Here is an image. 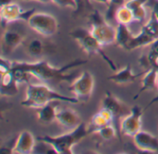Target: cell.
<instances>
[{
  "mask_svg": "<svg viewBox=\"0 0 158 154\" xmlns=\"http://www.w3.org/2000/svg\"><path fill=\"white\" fill-rule=\"evenodd\" d=\"M88 60L76 59L62 67H55L47 60H39L34 62L29 61H12V70L22 71L30 73L31 76L37 78L44 83H60L69 82L74 74H65V72L72 68L83 65Z\"/></svg>",
  "mask_w": 158,
  "mask_h": 154,
  "instance_id": "1",
  "label": "cell"
},
{
  "mask_svg": "<svg viewBox=\"0 0 158 154\" xmlns=\"http://www.w3.org/2000/svg\"><path fill=\"white\" fill-rule=\"evenodd\" d=\"M52 101H65L77 104L80 101L75 97H68L56 92L45 84H28L26 88L25 99L20 105L26 108L40 109Z\"/></svg>",
  "mask_w": 158,
  "mask_h": 154,
  "instance_id": "2",
  "label": "cell"
},
{
  "mask_svg": "<svg viewBox=\"0 0 158 154\" xmlns=\"http://www.w3.org/2000/svg\"><path fill=\"white\" fill-rule=\"evenodd\" d=\"M94 133L93 128H88L85 123H81L76 128L59 136H41L37 140L44 141L54 147L57 154H73V147Z\"/></svg>",
  "mask_w": 158,
  "mask_h": 154,
  "instance_id": "3",
  "label": "cell"
},
{
  "mask_svg": "<svg viewBox=\"0 0 158 154\" xmlns=\"http://www.w3.org/2000/svg\"><path fill=\"white\" fill-rule=\"evenodd\" d=\"M70 35L73 39L77 41V43L80 45V46L89 55H97L101 57L105 62L108 65V67L116 73L118 71V68L114 61L106 54L104 51L103 46L93 36L91 33V31L84 29V28H78L70 33Z\"/></svg>",
  "mask_w": 158,
  "mask_h": 154,
  "instance_id": "4",
  "label": "cell"
},
{
  "mask_svg": "<svg viewBox=\"0 0 158 154\" xmlns=\"http://www.w3.org/2000/svg\"><path fill=\"white\" fill-rule=\"evenodd\" d=\"M91 33L103 46H109L116 42L117 30L104 17L94 10L90 17Z\"/></svg>",
  "mask_w": 158,
  "mask_h": 154,
  "instance_id": "5",
  "label": "cell"
},
{
  "mask_svg": "<svg viewBox=\"0 0 158 154\" xmlns=\"http://www.w3.org/2000/svg\"><path fill=\"white\" fill-rule=\"evenodd\" d=\"M158 40V17L155 12H152L149 20L143 25L141 32L133 35L128 46V51H131L140 47L151 46Z\"/></svg>",
  "mask_w": 158,
  "mask_h": 154,
  "instance_id": "6",
  "label": "cell"
},
{
  "mask_svg": "<svg viewBox=\"0 0 158 154\" xmlns=\"http://www.w3.org/2000/svg\"><path fill=\"white\" fill-rule=\"evenodd\" d=\"M31 30L44 37H51L58 31V21L55 16L44 12H34L28 20Z\"/></svg>",
  "mask_w": 158,
  "mask_h": 154,
  "instance_id": "7",
  "label": "cell"
},
{
  "mask_svg": "<svg viewBox=\"0 0 158 154\" xmlns=\"http://www.w3.org/2000/svg\"><path fill=\"white\" fill-rule=\"evenodd\" d=\"M94 89V75L88 71H84L72 82L69 87V90L80 102L88 101L93 95Z\"/></svg>",
  "mask_w": 158,
  "mask_h": 154,
  "instance_id": "8",
  "label": "cell"
},
{
  "mask_svg": "<svg viewBox=\"0 0 158 154\" xmlns=\"http://www.w3.org/2000/svg\"><path fill=\"white\" fill-rule=\"evenodd\" d=\"M34 12H35L34 8L30 10H23L21 7L15 2H12L6 6H1V10H0L1 25L3 28H5L7 24L14 21H18L21 20L28 21Z\"/></svg>",
  "mask_w": 158,
  "mask_h": 154,
  "instance_id": "9",
  "label": "cell"
},
{
  "mask_svg": "<svg viewBox=\"0 0 158 154\" xmlns=\"http://www.w3.org/2000/svg\"><path fill=\"white\" fill-rule=\"evenodd\" d=\"M143 109L134 106L131 109L130 113L123 117L120 122V132L122 135L132 138L142 130V117Z\"/></svg>",
  "mask_w": 158,
  "mask_h": 154,
  "instance_id": "10",
  "label": "cell"
},
{
  "mask_svg": "<svg viewBox=\"0 0 158 154\" xmlns=\"http://www.w3.org/2000/svg\"><path fill=\"white\" fill-rule=\"evenodd\" d=\"M102 107L107 109L113 116V125L117 128L118 136H120V118L126 112V106L123 102L113 95L110 91H106V96L103 99Z\"/></svg>",
  "mask_w": 158,
  "mask_h": 154,
  "instance_id": "11",
  "label": "cell"
},
{
  "mask_svg": "<svg viewBox=\"0 0 158 154\" xmlns=\"http://www.w3.org/2000/svg\"><path fill=\"white\" fill-rule=\"evenodd\" d=\"M133 141L141 152L151 153L158 152V139L147 131H139L133 137Z\"/></svg>",
  "mask_w": 158,
  "mask_h": 154,
  "instance_id": "12",
  "label": "cell"
},
{
  "mask_svg": "<svg viewBox=\"0 0 158 154\" xmlns=\"http://www.w3.org/2000/svg\"><path fill=\"white\" fill-rule=\"evenodd\" d=\"M56 121L62 127L70 130L76 128L82 123L78 112L69 108L58 109L56 112Z\"/></svg>",
  "mask_w": 158,
  "mask_h": 154,
  "instance_id": "13",
  "label": "cell"
},
{
  "mask_svg": "<svg viewBox=\"0 0 158 154\" xmlns=\"http://www.w3.org/2000/svg\"><path fill=\"white\" fill-rule=\"evenodd\" d=\"M36 140L34 136L30 131H22L17 137L16 145L14 149V153L30 154L33 152L34 147L36 145Z\"/></svg>",
  "mask_w": 158,
  "mask_h": 154,
  "instance_id": "14",
  "label": "cell"
},
{
  "mask_svg": "<svg viewBox=\"0 0 158 154\" xmlns=\"http://www.w3.org/2000/svg\"><path fill=\"white\" fill-rule=\"evenodd\" d=\"M144 73H141L136 74L133 73L131 66L130 64H128L123 69H121L120 71H117L114 74L108 76L107 80H109V81H111L117 85H129V84L133 83L139 76L143 75Z\"/></svg>",
  "mask_w": 158,
  "mask_h": 154,
  "instance_id": "15",
  "label": "cell"
},
{
  "mask_svg": "<svg viewBox=\"0 0 158 154\" xmlns=\"http://www.w3.org/2000/svg\"><path fill=\"white\" fill-rule=\"evenodd\" d=\"M24 40V36L18 31L6 30L2 35V47L6 53L13 52Z\"/></svg>",
  "mask_w": 158,
  "mask_h": 154,
  "instance_id": "16",
  "label": "cell"
},
{
  "mask_svg": "<svg viewBox=\"0 0 158 154\" xmlns=\"http://www.w3.org/2000/svg\"><path fill=\"white\" fill-rule=\"evenodd\" d=\"M19 84L14 77L12 71L1 74V96H14L18 94Z\"/></svg>",
  "mask_w": 158,
  "mask_h": 154,
  "instance_id": "17",
  "label": "cell"
},
{
  "mask_svg": "<svg viewBox=\"0 0 158 154\" xmlns=\"http://www.w3.org/2000/svg\"><path fill=\"white\" fill-rule=\"evenodd\" d=\"M57 106L58 105H57L56 101H52V102L44 105V107L38 109L37 119H38L39 123L46 125H50L54 121H56V112L58 110Z\"/></svg>",
  "mask_w": 158,
  "mask_h": 154,
  "instance_id": "18",
  "label": "cell"
},
{
  "mask_svg": "<svg viewBox=\"0 0 158 154\" xmlns=\"http://www.w3.org/2000/svg\"><path fill=\"white\" fill-rule=\"evenodd\" d=\"M157 79H158V70L155 68L147 69L144 73V75L142 79V86L136 95L135 99L138 98L140 95H142L144 92L152 91L156 87H157Z\"/></svg>",
  "mask_w": 158,
  "mask_h": 154,
  "instance_id": "19",
  "label": "cell"
},
{
  "mask_svg": "<svg viewBox=\"0 0 158 154\" xmlns=\"http://www.w3.org/2000/svg\"><path fill=\"white\" fill-rule=\"evenodd\" d=\"M148 2L149 0H129L126 2L125 5L131 10L134 21L143 22L146 19L147 12L144 6Z\"/></svg>",
  "mask_w": 158,
  "mask_h": 154,
  "instance_id": "20",
  "label": "cell"
},
{
  "mask_svg": "<svg viewBox=\"0 0 158 154\" xmlns=\"http://www.w3.org/2000/svg\"><path fill=\"white\" fill-rule=\"evenodd\" d=\"M116 30H117L116 43L121 48L127 50L128 46H129L130 42L131 41V39L133 37V33H131V29L129 28V25H127V24L118 23V26H117Z\"/></svg>",
  "mask_w": 158,
  "mask_h": 154,
  "instance_id": "21",
  "label": "cell"
},
{
  "mask_svg": "<svg viewBox=\"0 0 158 154\" xmlns=\"http://www.w3.org/2000/svg\"><path fill=\"white\" fill-rule=\"evenodd\" d=\"M91 122L93 125V132L94 133L96 129L113 124V116L107 109L102 107V109L92 117Z\"/></svg>",
  "mask_w": 158,
  "mask_h": 154,
  "instance_id": "22",
  "label": "cell"
},
{
  "mask_svg": "<svg viewBox=\"0 0 158 154\" xmlns=\"http://www.w3.org/2000/svg\"><path fill=\"white\" fill-rule=\"evenodd\" d=\"M115 20L117 21V23H121V24H127L130 25L131 22L134 21L133 20V15L131 10L126 6H122L120 7L115 14Z\"/></svg>",
  "mask_w": 158,
  "mask_h": 154,
  "instance_id": "23",
  "label": "cell"
},
{
  "mask_svg": "<svg viewBox=\"0 0 158 154\" xmlns=\"http://www.w3.org/2000/svg\"><path fill=\"white\" fill-rule=\"evenodd\" d=\"M27 53L31 57H37L43 54L44 50V43L39 39H32L26 47Z\"/></svg>",
  "mask_w": 158,
  "mask_h": 154,
  "instance_id": "24",
  "label": "cell"
},
{
  "mask_svg": "<svg viewBox=\"0 0 158 154\" xmlns=\"http://www.w3.org/2000/svg\"><path fill=\"white\" fill-rule=\"evenodd\" d=\"M94 133H97L104 140H111L117 136H118V133L117 131V128L113 124L106 125L104 127H101L99 129H96Z\"/></svg>",
  "mask_w": 158,
  "mask_h": 154,
  "instance_id": "25",
  "label": "cell"
},
{
  "mask_svg": "<svg viewBox=\"0 0 158 154\" xmlns=\"http://www.w3.org/2000/svg\"><path fill=\"white\" fill-rule=\"evenodd\" d=\"M126 4V0H110L108 4V8L106 14V20L109 22V20H115L116 11L122 6Z\"/></svg>",
  "mask_w": 158,
  "mask_h": 154,
  "instance_id": "26",
  "label": "cell"
},
{
  "mask_svg": "<svg viewBox=\"0 0 158 154\" xmlns=\"http://www.w3.org/2000/svg\"><path fill=\"white\" fill-rule=\"evenodd\" d=\"M150 66L158 70V40L150 46V51L147 55Z\"/></svg>",
  "mask_w": 158,
  "mask_h": 154,
  "instance_id": "27",
  "label": "cell"
},
{
  "mask_svg": "<svg viewBox=\"0 0 158 154\" xmlns=\"http://www.w3.org/2000/svg\"><path fill=\"white\" fill-rule=\"evenodd\" d=\"M37 141H38V143H36L32 153L57 154L56 150L54 149V147L51 146L50 144H48L44 141H41V140H37Z\"/></svg>",
  "mask_w": 158,
  "mask_h": 154,
  "instance_id": "28",
  "label": "cell"
},
{
  "mask_svg": "<svg viewBox=\"0 0 158 154\" xmlns=\"http://www.w3.org/2000/svg\"><path fill=\"white\" fill-rule=\"evenodd\" d=\"M50 2L60 7H69L73 10H77V4L75 0H50Z\"/></svg>",
  "mask_w": 158,
  "mask_h": 154,
  "instance_id": "29",
  "label": "cell"
},
{
  "mask_svg": "<svg viewBox=\"0 0 158 154\" xmlns=\"http://www.w3.org/2000/svg\"><path fill=\"white\" fill-rule=\"evenodd\" d=\"M16 139H12L9 141H7L6 144H4L1 147V152L2 153H14V149H15V145H16Z\"/></svg>",
  "mask_w": 158,
  "mask_h": 154,
  "instance_id": "30",
  "label": "cell"
},
{
  "mask_svg": "<svg viewBox=\"0 0 158 154\" xmlns=\"http://www.w3.org/2000/svg\"><path fill=\"white\" fill-rule=\"evenodd\" d=\"M76 4H77V10L76 12H79L81 11V9H83V7H84V0H75Z\"/></svg>",
  "mask_w": 158,
  "mask_h": 154,
  "instance_id": "31",
  "label": "cell"
},
{
  "mask_svg": "<svg viewBox=\"0 0 158 154\" xmlns=\"http://www.w3.org/2000/svg\"><path fill=\"white\" fill-rule=\"evenodd\" d=\"M151 2H152L153 12H155L158 16V0H151Z\"/></svg>",
  "mask_w": 158,
  "mask_h": 154,
  "instance_id": "32",
  "label": "cell"
},
{
  "mask_svg": "<svg viewBox=\"0 0 158 154\" xmlns=\"http://www.w3.org/2000/svg\"><path fill=\"white\" fill-rule=\"evenodd\" d=\"M157 89H158V79H157ZM156 102H158V94H157V96H156V97H155V98H154V99H153V100H152V101H151V102H150L149 104H147V106H146V107H145V108L143 109V111H145L146 109H148L149 107H151V106H152L153 104H155V103H156Z\"/></svg>",
  "mask_w": 158,
  "mask_h": 154,
  "instance_id": "33",
  "label": "cell"
},
{
  "mask_svg": "<svg viewBox=\"0 0 158 154\" xmlns=\"http://www.w3.org/2000/svg\"><path fill=\"white\" fill-rule=\"evenodd\" d=\"M0 2H1V6H6L14 2V0H0Z\"/></svg>",
  "mask_w": 158,
  "mask_h": 154,
  "instance_id": "34",
  "label": "cell"
},
{
  "mask_svg": "<svg viewBox=\"0 0 158 154\" xmlns=\"http://www.w3.org/2000/svg\"><path fill=\"white\" fill-rule=\"evenodd\" d=\"M94 1H96V2L105 4V5H107V6H108V4H109V2H110V0H94Z\"/></svg>",
  "mask_w": 158,
  "mask_h": 154,
  "instance_id": "35",
  "label": "cell"
},
{
  "mask_svg": "<svg viewBox=\"0 0 158 154\" xmlns=\"http://www.w3.org/2000/svg\"><path fill=\"white\" fill-rule=\"evenodd\" d=\"M18 1H38V2H42V3H48V2H50V0H18Z\"/></svg>",
  "mask_w": 158,
  "mask_h": 154,
  "instance_id": "36",
  "label": "cell"
},
{
  "mask_svg": "<svg viewBox=\"0 0 158 154\" xmlns=\"http://www.w3.org/2000/svg\"><path fill=\"white\" fill-rule=\"evenodd\" d=\"M156 16H157V15H156ZM157 17H158V16H157Z\"/></svg>",
  "mask_w": 158,
  "mask_h": 154,
  "instance_id": "37",
  "label": "cell"
}]
</instances>
